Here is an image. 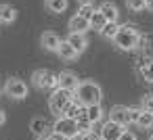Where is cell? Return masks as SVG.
Returning <instances> with one entry per match:
<instances>
[{"mask_svg": "<svg viewBox=\"0 0 153 140\" xmlns=\"http://www.w3.org/2000/svg\"><path fill=\"white\" fill-rule=\"evenodd\" d=\"M101 98H103V90L97 82L92 80H86V82H80V86L76 88L74 92V100L80 102L82 107H90V105H101Z\"/></svg>", "mask_w": 153, "mask_h": 140, "instance_id": "obj_1", "label": "cell"}, {"mask_svg": "<svg viewBox=\"0 0 153 140\" xmlns=\"http://www.w3.org/2000/svg\"><path fill=\"white\" fill-rule=\"evenodd\" d=\"M71 105H74V92H69V90L57 88V90H53V94L48 96V109H51V113L57 115V117L67 115V111H69Z\"/></svg>", "mask_w": 153, "mask_h": 140, "instance_id": "obj_2", "label": "cell"}, {"mask_svg": "<svg viewBox=\"0 0 153 140\" xmlns=\"http://www.w3.org/2000/svg\"><path fill=\"white\" fill-rule=\"evenodd\" d=\"M138 38H140L138 29H136L134 25L126 23V25L120 27V32H117L115 40H113V44H115L120 50H134V48H138Z\"/></svg>", "mask_w": 153, "mask_h": 140, "instance_id": "obj_3", "label": "cell"}, {"mask_svg": "<svg viewBox=\"0 0 153 140\" xmlns=\"http://www.w3.org/2000/svg\"><path fill=\"white\" fill-rule=\"evenodd\" d=\"M32 84L38 90H57L59 88V77L48 69H36L34 75H32Z\"/></svg>", "mask_w": 153, "mask_h": 140, "instance_id": "obj_4", "label": "cell"}, {"mask_svg": "<svg viewBox=\"0 0 153 140\" xmlns=\"http://www.w3.org/2000/svg\"><path fill=\"white\" fill-rule=\"evenodd\" d=\"M53 132H57V134L65 136L67 140H71L74 136L80 134V132H78V119H71V117H67V115L57 117V121L53 123Z\"/></svg>", "mask_w": 153, "mask_h": 140, "instance_id": "obj_5", "label": "cell"}, {"mask_svg": "<svg viewBox=\"0 0 153 140\" xmlns=\"http://www.w3.org/2000/svg\"><path fill=\"white\" fill-rule=\"evenodd\" d=\"M4 94L11 96L13 100H23L27 96V84L19 77H9L4 84Z\"/></svg>", "mask_w": 153, "mask_h": 140, "instance_id": "obj_6", "label": "cell"}, {"mask_svg": "<svg viewBox=\"0 0 153 140\" xmlns=\"http://www.w3.org/2000/svg\"><path fill=\"white\" fill-rule=\"evenodd\" d=\"M109 121H115L124 127H128L132 121H130V109L124 107V105H113L109 109Z\"/></svg>", "mask_w": 153, "mask_h": 140, "instance_id": "obj_7", "label": "cell"}, {"mask_svg": "<svg viewBox=\"0 0 153 140\" xmlns=\"http://www.w3.org/2000/svg\"><path fill=\"white\" fill-rule=\"evenodd\" d=\"M126 132L124 125L115 123V121H105L101 127V140H120V136Z\"/></svg>", "mask_w": 153, "mask_h": 140, "instance_id": "obj_8", "label": "cell"}, {"mask_svg": "<svg viewBox=\"0 0 153 140\" xmlns=\"http://www.w3.org/2000/svg\"><path fill=\"white\" fill-rule=\"evenodd\" d=\"M61 38L55 34V32H44L42 36H40V46L44 48V50H48V52H57L59 50V46H61Z\"/></svg>", "mask_w": 153, "mask_h": 140, "instance_id": "obj_9", "label": "cell"}, {"mask_svg": "<svg viewBox=\"0 0 153 140\" xmlns=\"http://www.w3.org/2000/svg\"><path fill=\"white\" fill-rule=\"evenodd\" d=\"M57 77H59V88H63V90L76 92V88L80 86V80H78V75L74 71H61Z\"/></svg>", "mask_w": 153, "mask_h": 140, "instance_id": "obj_10", "label": "cell"}, {"mask_svg": "<svg viewBox=\"0 0 153 140\" xmlns=\"http://www.w3.org/2000/svg\"><path fill=\"white\" fill-rule=\"evenodd\" d=\"M90 29V21L80 17V15H74L69 19V34H86Z\"/></svg>", "mask_w": 153, "mask_h": 140, "instance_id": "obj_11", "label": "cell"}, {"mask_svg": "<svg viewBox=\"0 0 153 140\" xmlns=\"http://www.w3.org/2000/svg\"><path fill=\"white\" fill-rule=\"evenodd\" d=\"M67 42L74 46V50H76L78 55H82V52L86 50V46H88V40H86V36H84V34H69Z\"/></svg>", "mask_w": 153, "mask_h": 140, "instance_id": "obj_12", "label": "cell"}, {"mask_svg": "<svg viewBox=\"0 0 153 140\" xmlns=\"http://www.w3.org/2000/svg\"><path fill=\"white\" fill-rule=\"evenodd\" d=\"M30 130H32L36 136L44 138V136H48V121H46L44 117H36V119H32V123H30Z\"/></svg>", "mask_w": 153, "mask_h": 140, "instance_id": "obj_13", "label": "cell"}, {"mask_svg": "<svg viewBox=\"0 0 153 140\" xmlns=\"http://www.w3.org/2000/svg\"><path fill=\"white\" fill-rule=\"evenodd\" d=\"M17 19V9L13 4H0V23H13Z\"/></svg>", "mask_w": 153, "mask_h": 140, "instance_id": "obj_14", "label": "cell"}, {"mask_svg": "<svg viewBox=\"0 0 153 140\" xmlns=\"http://www.w3.org/2000/svg\"><path fill=\"white\" fill-rule=\"evenodd\" d=\"M103 115H105V111H103L101 105H90V107H86V113H84V117H86L92 125L99 123V121L103 119Z\"/></svg>", "mask_w": 153, "mask_h": 140, "instance_id": "obj_15", "label": "cell"}, {"mask_svg": "<svg viewBox=\"0 0 153 140\" xmlns=\"http://www.w3.org/2000/svg\"><path fill=\"white\" fill-rule=\"evenodd\" d=\"M99 11L105 15V19H107V21H117V17H120L117 7H115L113 2H109V0H107V2H103V4L99 7Z\"/></svg>", "mask_w": 153, "mask_h": 140, "instance_id": "obj_16", "label": "cell"}, {"mask_svg": "<svg viewBox=\"0 0 153 140\" xmlns=\"http://www.w3.org/2000/svg\"><path fill=\"white\" fill-rule=\"evenodd\" d=\"M57 55L63 59V61H74L76 57H78V52L74 50V46L65 40V42H61V46H59V50H57Z\"/></svg>", "mask_w": 153, "mask_h": 140, "instance_id": "obj_17", "label": "cell"}, {"mask_svg": "<svg viewBox=\"0 0 153 140\" xmlns=\"http://www.w3.org/2000/svg\"><path fill=\"white\" fill-rule=\"evenodd\" d=\"M107 23H109V21L105 19V15H103V13H101V11L97 9V11H94V15L90 17V29H97V32H103V27H105Z\"/></svg>", "mask_w": 153, "mask_h": 140, "instance_id": "obj_18", "label": "cell"}, {"mask_svg": "<svg viewBox=\"0 0 153 140\" xmlns=\"http://www.w3.org/2000/svg\"><path fill=\"white\" fill-rule=\"evenodd\" d=\"M138 71H140V77H143L145 82L153 84V59H147V61H143Z\"/></svg>", "mask_w": 153, "mask_h": 140, "instance_id": "obj_19", "label": "cell"}, {"mask_svg": "<svg viewBox=\"0 0 153 140\" xmlns=\"http://www.w3.org/2000/svg\"><path fill=\"white\" fill-rule=\"evenodd\" d=\"M44 7H46V11L59 15L67 9V0H44Z\"/></svg>", "mask_w": 153, "mask_h": 140, "instance_id": "obj_20", "label": "cell"}, {"mask_svg": "<svg viewBox=\"0 0 153 140\" xmlns=\"http://www.w3.org/2000/svg\"><path fill=\"white\" fill-rule=\"evenodd\" d=\"M120 27H122V25H120L117 21H109V23L103 27V32H101V34H103V38H107V40H115V36H117Z\"/></svg>", "mask_w": 153, "mask_h": 140, "instance_id": "obj_21", "label": "cell"}, {"mask_svg": "<svg viewBox=\"0 0 153 140\" xmlns=\"http://www.w3.org/2000/svg\"><path fill=\"white\" fill-rule=\"evenodd\" d=\"M136 125H138L140 130H151V127H153V113L143 111L140 117H138V121H136Z\"/></svg>", "mask_w": 153, "mask_h": 140, "instance_id": "obj_22", "label": "cell"}, {"mask_svg": "<svg viewBox=\"0 0 153 140\" xmlns=\"http://www.w3.org/2000/svg\"><path fill=\"white\" fill-rule=\"evenodd\" d=\"M84 113H86V107H82L80 102H76L74 100V105L69 107V111H67V117H71V119H82L84 117Z\"/></svg>", "mask_w": 153, "mask_h": 140, "instance_id": "obj_23", "label": "cell"}, {"mask_svg": "<svg viewBox=\"0 0 153 140\" xmlns=\"http://www.w3.org/2000/svg\"><path fill=\"white\" fill-rule=\"evenodd\" d=\"M126 7L132 13H140V11L147 9V0H126Z\"/></svg>", "mask_w": 153, "mask_h": 140, "instance_id": "obj_24", "label": "cell"}, {"mask_svg": "<svg viewBox=\"0 0 153 140\" xmlns=\"http://www.w3.org/2000/svg\"><path fill=\"white\" fill-rule=\"evenodd\" d=\"M94 11H97V9H92V4H82V7H80V9H78V15H80V17H84V19H88V21H90V17H92V15H94Z\"/></svg>", "mask_w": 153, "mask_h": 140, "instance_id": "obj_25", "label": "cell"}, {"mask_svg": "<svg viewBox=\"0 0 153 140\" xmlns=\"http://www.w3.org/2000/svg\"><path fill=\"white\" fill-rule=\"evenodd\" d=\"M78 132H80V134H90V132H92V123H90L86 117L78 119Z\"/></svg>", "mask_w": 153, "mask_h": 140, "instance_id": "obj_26", "label": "cell"}, {"mask_svg": "<svg viewBox=\"0 0 153 140\" xmlns=\"http://www.w3.org/2000/svg\"><path fill=\"white\" fill-rule=\"evenodd\" d=\"M140 109L147 113H153V94H145L140 100Z\"/></svg>", "mask_w": 153, "mask_h": 140, "instance_id": "obj_27", "label": "cell"}, {"mask_svg": "<svg viewBox=\"0 0 153 140\" xmlns=\"http://www.w3.org/2000/svg\"><path fill=\"white\" fill-rule=\"evenodd\" d=\"M138 48L151 50V48H153V36H140V38H138Z\"/></svg>", "mask_w": 153, "mask_h": 140, "instance_id": "obj_28", "label": "cell"}, {"mask_svg": "<svg viewBox=\"0 0 153 140\" xmlns=\"http://www.w3.org/2000/svg\"><path fill=\"white\" fill-rule=\"evenodd\" d=\"M140 113H143V109H130V121H132V123H136V121H138V117H140Z\"/></svg>", "mask_w": 153, "mask_h": 140, "instance_id": "obj_29", "label": "cell"}, {"mask_svg": "<svg viewBox=\"0 0 153 140\" xmlns=\"http://www.w3.org/2000/svg\"><path fill=\"white\" fill-rule=\"evenodd\" d=\"M80 136H82V140H101V136L94 134V132H90V134H80Z\"/></svg>", "mask_w": 153, "mask_h": 140, "instance_id": "obj_30", "label": "cell"}, {"mask_svg": "<svg viewBox=\"0 0 153 140\" xmlns=\"http://www.w3.org/2000/svg\"><path fill=\"white\" fill-rule=\"evenodd\" d=\"M120 140H136V134H132L130 130H126V132L120 136Z\"/></svg>", "mask_w": 153, "mask_h": 140, "instance_id": "obj_31", "label": "cell"}, {"mask_svg": "<svg viewBox=\"0 0 153 140\" xmlns=\"http://www.w3.org/2000/svg\"><path fill=\"white\" fill-rule=\"evenodd\" d=\"M46 140H67V138L61 136V134H57V132H51V134L46 136Z\"/></svg>", "mask_w": 153, "mask_h": 140, "instance_id": "obj_32", "label": "cell"}, {"mask_svg": "<svg viewBox=\"0 0 153 140\" xmlns=\"http://www.w3.org/2000/svg\"><path fill=\"white\" fill-rule=\"evenodd\" d=\"M4 121H7V113L4 109H0V125H4Z\"/></svg>", "mask_w": 153, "mask_h": 140, "instance_id": "obj_33", "label": "cell"}, {"mask_svg": "<svg viewBox=\"0 0 153 140\" xmlns=\"http://www.w3.org/2000/svg\"><path fill=\"white\" fill-rule=\"evenodd\" d=\"M76 2L82 7V4H92V0H76Z\"/></svg>", "mask_w": 153, "mask_h": 140, "instance_id": "obj_34", "label": "cell"}, {"mask_svg": "<svg viewBox=\"0 0 153 140\" xmlns=\"http://www.w3.org/2000/svg\"><path fill=\"white\" fill-rule=\"evenodd\" d=\"M147 9H149V11H153V0H147Z\"/></svg>", "mask_w": 153, "mask_h": 140, "instance_id": "obj_35", "label": "cell"}, {"mask_svg": "<svg viewBox=\"0 0 153 140\" xmlns=\"http://www.w3.org/2000/svg\"><path fill=\"white\" fill-rule=\"evenodd\" d=\"M40 140H46V136H44V138H40Z\"/></svg>", "mask_w": 153, "mask_h": 140, "instance_id": "obj_36", "label": "cell"}, {"mask_svg": "<svg viewBox=\"0 0 153 140\" xmlns=\"http://www.w3.org/2000/svg\"><path fill=\"white\" fill-rule=\"evenodd\" d=\"M149 140H153V134H151V138H149Z\"/></svg>", "mask_w": 153, "mask_h": 140, "instance_id": "obj_37", "label": "cell"}, {"mask_svg": "<svg viewBox=\"0 0 153 140\" xmlns=\"http://www.w3.org/2000/svg\"><path fill=\"white\" fill-rule=\"evenodd\" d=\"M0 94H2V88H0Z\"/></svg>", "mask_w": 153, "mask_h": 140, "instance_id": "obj_38", "label": "cell"}]
</instances>
